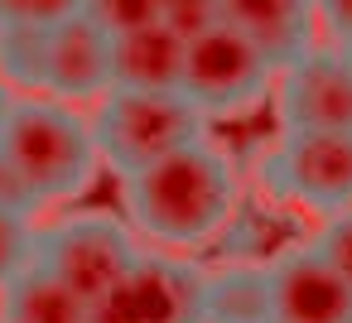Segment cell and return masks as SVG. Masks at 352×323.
<instances>
[{
	"instance_id": "2e32d148",
	"label": "cell",
	"mask_w": 352,
	"mask_h": 323,
	"mask_svg": "<svg viewBox=\"0 0 352 323\" xmlns=\"http://www.w3.org/2000/svg\"><path fill=\"white\" fill-rule=\"evenodd\" d=\"M34 256H39V227H34V212L0 208V289H6L25 265H34Z\"/></svg>"
},
{
	"instance_id": "5bb4252c",
	"label": "cell",
	"mask_w": 352,
	"mask_h": 323,
	"mask_svg": "<svg viewBox=\"0 0 352 323\" xmlns=\"http://www.w3.org/2000/svg\"><path fill=\"white\" fill-rule=\"evenodd\" d=\"M203 323H275L270 265H222L203 280Z\"/></svg>"
},
{
	"instance_id": "cb8c5ba5",
	"label": "cell",
	"mask_w": 352,
	"mask_h": 323,
	"mask_svg": "<svg viewBox=\"0 0 352 323\" xmlns=\"http://www.w3.org/2000/svg\"><path fill=\"white\" fill-rule=\"evenodd\" d=\"M160 5H169V0H160Z\"/></svg>"
},
{
	"instance_id": "277c9868",
	"label": "cell",
	"mask_w": 352,
	"mask_h": 323,
	"mask_svg": "<svg viewBox=\"0 0 352 323\" xmlns=\"http://www.w3.org/2000/svg\"><path fill=\"white\" fill-rule=\"evenodd\" d=\"M275 63L270 54L236 25H217L198 39H188V68H184V97L203 116H241L270 92Z\"/></svg>"
},
{
	"instance_id": "7c38bea8",
	"label": "cell",
	"mask_w": 352,
	"mask_h": 323,
	"mask_svg": "<svg viewBox=\"0 0 352 323\" xmlns=\"http://www.w3.org/2000/svg\"><path fill=\"white\" fill-rule=\"evenodd\" d=\"M227 10V25L246 30L275 68L294 63L299 54H309L314 44V10L318 0H222Z\"/></svg>"
},
{
	"instance_id": "4fadbf2b",
	"label": "cell",
	"mask_w": 352,
	"mask_h": 323,
	"mask_svg": "<svg viewBox=\"0 0 352 323\" xmlns=\"http://www.w3.org/2000/svg\"><path fill=\"white\" fill-rule=\"evenodd\" d=\"M0 323H92V304L63 275L34 260L0 289Z\"/></svg>"
},
{
	"instance_id": "3957f363",
	"label": "cell",
	"mask_w": 352,
	"mask_h": 323,
	"mask_svg": "<svg viewBox=\"0 0 352 323\" xmlns=\"http://www.w3.org/2000/svg\"><path fill=\"white\" fill-rule=\"evenodd\" d=\"M203 126L208 116L184 92H131V87H111L92 116L102 164L116 179L203 140Z\"/></svg>"
},
{
	"instance_id": "e0dca14e",
	"label": "cell",
	"mask_w": 352,
	"mask_h": 323,
	"mask_svg": "<svg viewBox=\"0 0 352 323\" xmlns=\"http://www.w3.org/2000/svg\"><path fill=\"white\" fill-rule=\"evenodd\" d=\"M82 10L111 30V34H126V30H140V25H155L164 20V5L160 0H82Z\"/></svg>"
},
{
	"instance_id": "603a6c76",
	"label": "cell",
	"mask_w": 352,
	"mask_h": 323,
	"mask_svg": "<svg viewBox=\"0 0 352 323\" xmlns=\"http://www.w3.org/2000/svg\"><path fill=\"white\" fill-rule=\"evenodd\" d=\"M10 102H15V92H10L6 82H0V121H6V111H10Z\"/></svg>"
},
{
	"instance_id": "30bf717a",
	"label": "cell",
	"mask_w": 352,
	"mask_h": 323,
	"mask_svg": "<svg viewBox=\"0 0 352 323\" xmlns=\"http://www.w3.org/2000/svg\"><path fill=\"white\" fill-rule=\"evenodd\" d=\"M111 44L116 34L102 30L87 10L58 20L49 30V97L92 102L111 92Z\"/></svg>"
},
{
	"instance_id": "5b68a950",
	"label": "cell",
	"mask_w": 352,
	"mask_h": 323,
	"mask_svg": "<svg viewBox=\"0 0 352 323\" xmlns=\"http://www.w3.org/2000/svg\"><path fill=\"white\" fill-rule=\"evenodd\" d=\"M203 270L174 251H140L135 265L92 299V323H203Z\"/></svg>"
},
{
	"instance_id": "d4e9b609",
	"label": "cell",
	"mask_w": 352,
	"mask_h": 323,
	"mask_svg": "<svg viewBox=\"0 0 352 323\" xmlns=\"http://www.w3.org/2000/svg\"><path fill=\"white\" fill-rule=\"evenodd\" d=\"M0 20H6V10H0Z\"/></svg>"
},
{
	"instance_id": "ba28073f",
	"label": "cell",
	"mask_w": 352,
	"mask_h": 323,
	"mask_svg": "<svg viewBox=\"0 0 352 323\" xmlns=\"http://www.w3.org/2000/svg\"><path fill=\"white\" fill-rule=\"evenodd\" d=\"M275 111L285 131H352V54L309 49L285 63Z\"/></svg>"
},
{
	"instance_id": "44dd1931",
	"label": "cell",
	"mask_w": 352,
	"mask_h": 323,
	"mask_svg": "<svg viewBox=\"0 0 352 323\" xmlns=\"http://www.w3.org/2000/svg\"><path fill=\"white\" fill-rule=\"evenodd\" d=\"M0 208H20V212H39V193L30 188V179L20 174V164L0 150Z\"/></svg>"
},
{
	"instance_id": "d6986e66",
	"label": "cell",
	"mask_w": 352,
	"mask_h": 323,
	"mask_svg": "<svg viewBox=\"0 0 352 323\" xmlns=\"http://www.w3.org/2000/svg\"><path fill=\"white\" fill-rule=\"evenodd\" d=\"M314 246L338 265V275L352 285V208H338L328 222H323V232L314 236Z\"/></svg>"
},
{
	"instance_id": "9c48e42d",
	"label": "cell",
	"mask_w": 352,
	"mask_h": 323,
	"mask_svg": "<svg viewBox=\"0 0 352 323\" xmlns=\"http://www.w3.org/2000/svg\"><path fill=\"white\" fill-rule=\"evenodd\" d=\"M275 323H352V285L318 246H289L270 260Z\"/></svg>"
},
{
	"instance_id": "6da1fadb",
	"label": "cell",
	"mask_w": 352,
	"mask_h": 323,
	"mask_svg": "<svg viewBox=\"0 0 352 323\" xmlns=\"http://www.w3.org/2000/svg\"><path fill=\"white\" fill-rule=\"evenodd\" d=\"M121 203L131 227L164 246V251H188L212 241L232 212H236V169L232 159L203 140L135 169L121 179Z\"/></svg>"
},
{
	"instance_id": "52a82bcc",
	"label": "cell",
	"mask_w": 352,
	"mask_h": 323,
	"mask_svg": "<svg viewBox=\"0 0 352 323\" xmlns=\"http://www.w3.org/2000/svg\"><path fill=\"white\" fill-rule=\"evenodd\" d=\"M135 256H140V246L121 217L73 212V217H58L54 227H39V256L34 260H44L54 275H63L92 304L135 265Z\"/></svg>"
},
{
	"instance_id": "9a60e30c",
	"label": "cell",
	"mask_w": 352,
	"mask_h": 323,
	"mask_svg": "<svg viewBox=\"0 0 352 323\" xmlns=\"http://www.w3.org/2000/svg\"><path fill=\"white\" fill-rule=\"evenodd\" d=\"M0 82L20 97L49 92V30L0 20Z\"/></svg>"
},
{
	"instance_id": "ffe728a7",
	"label": "cell",
	"mask_w": 352,
	"mask_h": 323,
	"mask_svg": "<svg viewBox=\"0 0 352 323\" xmlns=\"http://www.w3.org/2000/svg\"><path fill=\"white\" fill-rule=\"evenodd\" d=\"M0 10H6V20H15V25L54 30L58 20H68V15L82 10V0H0Z\"/></svg>"
},
{
	"instance_id": "8fae6325",
	"label": "cell",
	"mask_w": 352,
	"mask_h": 323,
	"mask_svg": "<svg viewBox=\"0 0 352 323\" xmlns=\"http://www.w3.org/2000/svg\"><path fill=\"white\" fill-rule=\"evenodd\" d=\"M184 68H188V39L169 20L126 30L111 44V87H131V92H184Z\"/></svg>"
},
{
	"instance_id": "ac0fdd59",
	"label": "cell",
	"mask_w": 352,
	"mask_h": 323,
	"mask_svg": "<svg viewBox=\"0 0 352 323\" xmlns=\"http://www.w3.org/2000/svg\"><path fill=\"white\" fill-rule=\"evenodd\" d=\"M164 20H169L184 39H198V34L217 30V25L227 20V10H222V0H169V5H164Z\"/></svg>"
},
{
	"instance_id": "8992f818",
	"label": "cell",
	"mask_w": 352,
	"mask_h": 323,
	"mask_svg": "<svg viewBox=\"0 0 352 323\" xmlns=\"http://www.w3.org/2000/svg\"><path fill=\"white\" fill-rule=\"evenodd\" d=\"M261 179L280 203L314 212L352 208V131H280Z\"/></svg>"
},
{
	"instance_id": "7a4b0ae2",
	"label": "cell",
	"mask_w": 352,
	"mask_h": 323,
	"mask_svg": "<svg viewBox=\"0 0 352 323\" xmlns=\"http://www.w3.org/2000/svg\"><path fill=\"white\" fill-rule=\"evenodd\" d=\"M0 150H6L39 203H73L97 183L102 145L87 116L73 111V102L34 92L15 97L6 121H0Z\"/></svg>"
},
{
	"instance_id": "7402d4cb",
	"label": "cell",
	"mask_w": 352,
	"mask_h": 323,
	"mask_svg": "<svg viewBox=\"0 0 352 323\" xmlns=\"http://www.w3.org/2000/svg\"><path fill=\"white\" fill-rule=\"evenodd\" d=\"M318 15H323V25L338 34V44L352 49V0H318Z\"/></svg>"
}]
</instances>
